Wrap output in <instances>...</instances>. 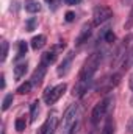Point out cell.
Listing matches in <instances>:
<instances>
[{"mask_svg": "<svg viewBox=\"0 0 133 134\" xmlns=\"http://www.w3.org/2000/svg\"><path fill=\"white\" fill-rule=\"evenodd\" d=\"M27 50H28V47H27V42H24V41H19V44H17V55H16V59H19V58L25 56V55H27Z\"/></svg>", "mask_w": 133, "mask_h": 134, "instance_id": "ac0fdd59", "label": "cell"}, {"mask_svg": "<svg viewBox=\"0 0 133 134\" xmlns=\"http://www.w3.org/2000/svg\"><path fill=\"white\" fill-rule=\"evenodd\" d=\"M6 55H8V42L2 41V53H0V61L2 63L6 59Z\"/></svg>", "mask_w": 133, "mask_h": 134, "instance_id": "7402d4cb", "label": "cell"}, {"mask_svg": "<svg viewBox=\"0 0 133 134\" xmlns=\"http://www.w3.org/2000/svg\"><path fill=\"white\" fill-rule=\"evenodd\" d=\"M111 103H113V98H110V97L100 100L99 103H96V106L93 108V112H91V122H93V125H97L100 120L106 115Z\"/></svg>", "mask_w": 133, "mask_h": 134, "instance_id": "3957f363", "label": "cell"}, {"mask_svg": "<svg viewBox=\"0 0 133 134\" xmlns=\"http://www.w3.org/2000/svg\"><path fill=\"white\" fill-rule=\"evenodd\" d=\"M55 126H57V117H55V115H49V119H47V120L42 123V126L39 128V133L38 134H53Z\"/></svg>", "mask_w": 133, "mask_h": 134, "instance_id": "52a82bcc", "label": "cell"}, {"mask_svg": "<svg viewBox=\"0 0 133 134\" xmlns=\"http://www.w3.org/2000/svg\"><path fill=\"white\" fill-rule=\"evenodd\" d=\"M38 115H39V101L36 100L32 103L30 106V117H32V122H36L38 120Z\"/></svg>", "mask_w": 133, "mask_h": 134, "instance_id": "e0dca14e", "label": "cell"}, {"mask_svg": "<svg viewBox=\"0 0 133 134\" xmlns=\"http://www.w3.org/2000/svg\"><path fill=\"white\" fill-rule=\"evenodd\" d=\"M91 31H93V25H91V24H85V25L81 27V30H80V34H78L75 44H77V45H81L83 42H86L88 37L91 36Z\"/></svg>", "mask_w": 133, "mask_h": 134, "instance_id": "30bf717a", "label": "cell"}, {"mask_svg": "<svg viewBox=\"0 0 133 134\" xmlns=\"http://www.w3.org/2000/svg\"><path fill=\"white\" fill-rule=\"evenodd\" d=\"M66 89H67L66 83L58 84V86H55V87H47L45 92H44V101H45L49 106H50V104H55L57 101L63 97V94L66 92Z\"/></svg>", "mask_w": 133, "mask_h": 134, "instance_id": "277c9868", "label": "cell"}, {"mask_svg": "<svg viewBox=\"0 0 133 134\" xmlns=\"http://www.w3.org/2000/svg\"><path fill=\"white\" fill-rule=\"evenodd\" d=\"M74 53H67V56H64L63 58V61H61V64H60V67H58V75L60 76H64L67 72L70 70V64H72V61H74Z\"/></svg>", "mask_w": 133, "mask_h": 134, "instance_id": "ba28073f", "label": "cell"}, {"mask_svg": "<svg viewBox=\"0 0 133 134\" xmlns=\"http://www.w3.org/2000/svg\"><path fill=\"white\" fill-rule=\"evenodd\" d=\"M2 89H5V75H2Z\"/></svg>", "mask_w": 133, "mask_h": 134, "instance_id": "f1b7e54d", "label": "cell"}, {"mask_svg": "<svg viewBox=\"0 0 133 134\" xmlns=\"http://www.w3.org/2000/svg\"><path fill=\"white\" fill-rule=\"evenodd\" d=\"M55 59H57V48H53V50H50V52H45V53L42 55L41 63H44L45 66H49V64H53Z\"/></svg>", "mask_w": 133, "mask_h": 134, "instance_id": "4fadbf2b", "label": "cell"}, {"mask_svg": "<svg viewBox=\"0 0 133 134\" xmlns=\"http://www.w3.org/2000/svg\"><path fill=\"white\" fill-rule=\"evenodd\" d=\"M75 19V13H72V11H67L66 13V22H72Z\"/></svg>", "mask_w": 133, "mask_h": 134, "instance_id": "484cf974", "label": "cell"}, {"mask_svg": "<svg viewBox=\"0 0 133 134\" xmlns=\"http://www.w3.org/2000/svg\"><path fill=\"white\" fill-rule=\"evenodd\" d=\"M45 45V36L44 34H38L32 39V48L33 50H39Z\"/></svg>", "mask_w": 133, "mask_h": 134, "instance_id": "5bb4252c", "label": "cell"}, {"mask_svg": "<svg viewBox=\"0 0 133 134\" xmlns=\"http://www.w3.org/2000/svg\"><path fill=\"white\" fill-rule=\"evenodd\" d=\"M25 11L34 14V13H39L41 11V3L38 0H25Z\"/></svg>", "mask_w": 133, "mask_h": 134, "instance_id": "7c38bea8", "label": "cell"}, {"mask_svg": "<svg viewBox=\"0 0 133 134\" xmlns=\"http://www.w3.org/2000/svg\"><path fill=\"white\" fill-rule=\"evenodd\" d=\"M130 87H132V91H133V75L130 76Z\"/></svg>", "mask_w": 133, "mask_h": 134, "instance_id": "f546056e", "label": "cell"}, {"mask_svg": "<svg viewBox=\"0 0 133 134\" xmlns=\"http://www.w3.org/2000/svg\"><path fill=\"white\" fill-rule=\"evenodd\" d=\"M13 100H14L13 94H8V95H5L3 103H2V111H6V109H9V106L13 104Z\"/></svg>", "mask_w": 133, "mask_h": 134, "instance_id": "ffe728a7", "label": "cell"}, {"mask_svg": "<svg viewBox=\"0 0 133 134\" xmlns=\"http://www.w3.org/2000/svg\"><path fill=\"white\" fill-rule=\"evenodd\" d=\"M111 17H113V9L111 8H108L105 5L96 6L94 11H93V25H102L106 20H110Z\"/></svg>", "mask_w": 133, "mask_h": 134, "instance_id": "5b68a950", "label": "cell"}, {"mask_svg": "<svg viewBox=\"0 0 133 134\" xmlns=\"http://www.w3.org/2000/svg\"><path fill=\"white\" fill-rule=\"evenodd\" d=\"M132 27H133V8H132V11H130V14H129V20L125 24V28H132Z\"/></svg>", "mask_w": 133, "mask_h": 134, "instance_id": "d4e9b609", "label": "cell"}, {"mask_svg": "<svg viewBox=\"0 0 133 134\" xmlns=\"http://www.w3.org/2000/svg\"><path fill=\"white\" fill-rule=\"evenodd\" d=\"M14 126H16V130H17L19 133H21V131H24V130H25V126H27V122H25V119H24V117H19V119L16 120Z\"/></svg>", "mask_w": 133, "mask_h": 134, "instance_id": "44dd1931", "label": "cell"}, {"mask_svg": "<svg viewBox=\"0 0 133 134\" xmlns=\"http://www.w3.org/2000/svg\"><path fill=\"white\" fill-rule=\"evenodd\" d=\"M32 86H33V83H32V81H25V83H22V84L17 87V92H19V94H22V95H24V94H28V92H30V89H32Z\"/></svg>", "mask_w": 133, "mask_h": 134, "instance_id": "d6986e66", "label": "cell"}, {"mask_svg": "<svg viewBox=\"0 0 133 134\" xmlns=\"http://www.w3.org/2000/svg\"><path fill=\"white\" fill-rule=\"evenodd\" d=\"M119 80H121V75H119V73H114V75H111L108 80H103V84L100 86V89L105 91V92H108V91L114 89V87L119 84Z\"/></svg>", "mask_w": 133, "mask_h": 134, "instance_id": "9c48e42d", "label": "cell"}, {"mask_svg": "<svg viewBox=\"0 0 133 134\" xmlns=\"http://www.w3.org/2000/svg\"><path fill=\"white\" fill-rule=\"evenodd\" d=\"M91 83H93V80H78V81H77V84L74 86V95H77V97H80V98H81V97L88 92V89H89Z\"/></svg>", "mask_w": 133, "mask_h": 134, "instance_id": "8992f818", "label": "cell"}, {"mask_svg": "<svg viewBox=\"0 0 133 134\" xmlns=\"http://www.w3.org/2000/svg\"><path fill=\"white\" fill-rule=\"evenodd\" d=\"M45 72H47V66H45L44 63H41V64H39V67L34 70V73H33V83L39 84V83L42 81V78H44Z\"/></svg>", "mask_w": 133, "mask_h": 134, "instance_id": "8fae6325", "label": "cell"}, {"mask_svg": "<svg viewBox=\"0 0 133 134\" xmlns=\"http://www.w3.org/2000/svg\"><path fill=\"white\" fill-rule=\"evenodd\" d=\"M100 134H114V122L111 117H106L105 120V125L102 128V133Z\"/></svg>", "mask_w": 133, "mask_h": 134, "instance_id": "9a60e30c", "label": "cell"}, {"mask_svg": "<svg viewBox=\"0 0 133 134\" xmlns=\"http://www.w3.org/2000/svg\"><path fill=\"white\" fill-rule=\"evenodd\" d=\"M127 130H129V133L133 134V117L129 120V125H127Z\"/></svg>", "mask_w": 133, "mask_h": 134, "instance_id": "4316f807", "label": "cell"}, {"mask_svg": "<svg viewBox=\"0 0 133 134\" xmlns=\"http://www.w3.org/2000/svg\"><path fill=\"white\" fill-rule=\"evenodd\" d=\"M67 5H77V3H80L81 0H66Z\"/></svg>", "mask_w": 133, "mask_h": 134, "instance_id": "83f0119b", "label": "cell"}, {"mask_svg": "<svg viewBox=\"0 0 133 134\" xmlns=\"http://www.w3.org/2000/svg\"><path fill=\"white\" fill-rule=\"evenodd\" d=\"M103 39H105V42H114V41H116V36H114L113 31L105 30V33H103Z\"/></svg>", "mask_w": 133, "mask_h": 134, "instance_id": "603a6c76", "label": "cell"}, {"mask_svg": "<svg viewBox=\"0 0 133 134\" xmlns=\"http://www.w3.org/2000/svg\"><path fill=\"white\" fill-rule=\"evenodd\" d=\"M102 59V52H94L88 56V59L85 61V64L81 67L80 73H78V80H93L94 73L97 72Z\"/></svg>", "mask_w": 133, "mask_h": 134, "instance_id": "6da1fadb", "label": "cell"}, {"mask_svg": "<svg viewBox=\"0 0 133 134\" xmlns=\"http://www.w3.org/2000/svg\"><path fill=\"white\" fill-rule=\"evenodd\" d=\"M36 25H38V22H36L34 17H32V19L27 20V30H28V31H33L34 28H36Z\"/></svg>", "mask_w": 133, "mask_h": 134, "instance_id": "cb8c5ba5", "label": "cell"}, {"mask_svg": "<svg viewBox=\"0 0 133 134\" xmlns=\"http://www.w3.org/2000/svg\"><path fill=\"white\" fill-rule=\"evenodd\" d=\"M27 63H22V64H17V66L14 67V76L19 80V78H22L24 75H25V72H27Z\"/></svg>", "mask_w": 133, "mask_h": 134, "instance_id": "2e32d148", "label": "cell"}, {"mask_svg": "<svg viewBox=\"0 0 133 134\" xmlns=\"http://www.w3.org/2000/svg\"><path fill=\"white\" fill-rule=\"evenodd\" d=\"M77 114H78V106L74 103L66 109L61 122V134H74L77 130Z\"/></svg>", "mask_w": 133, "mask_h": 134, "instance_id": "7a4b0ae2", "label": "cell"}]
</instances>
